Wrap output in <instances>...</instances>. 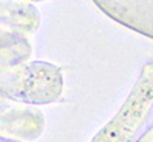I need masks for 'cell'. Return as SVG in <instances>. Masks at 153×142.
I'll return each instance as SVG.
<instances>
[{"label":"cell","instance_id":"6da1fadb","mask_svg":"<svg viewBox=\"0 0 153 142\" xmlns=\"http://www.w3.org/2000/svg\"><path fill=\"white\" fill-rule=\"evenodd\" d=\"M152 102L153 73L150 72L139 80L118 116L107 125V128H104V132H110V136H100V139L104 138V142H132L136 130L146 119Z\"/></svg>","mask_w":153,"mask_h":142}]
</instances>
